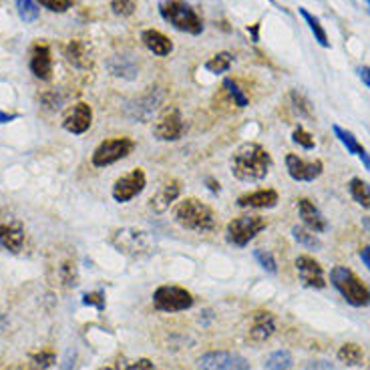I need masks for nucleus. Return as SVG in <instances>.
<instances>
[{"instance_id":"obj_8","label":"nucleus","mask_w":370,"mask_h":370,"mask_svg":"<svg viewBox=\"0 0 370 370\" xmlns=\"http://www.w3.org/2000/svg\"><path fill=\"white\" fill-rule=\"evenodd\" d=\"M184 117L177 107H165L153 123V135L159 141H177L184 135Z\"/></svg>"},{"instance_id":"obj_17","label":"nucleus","mask_w":370,"mask_h":370,"mask_svg":"<svg viewBox=\"0 0 370 370\" xmlns=\"http://www.w3.org/2000/svg\"><path fill=\"white\" fill-rule=\"evenodd\" d=\"M298 212H300V217H302L304 226H306L310 232H314V234L326 232L328 224H326V219H324L322 212L318 210L310 199H306V197L298 199Z\"/></svg>"},{"instance_id":"obj_10","label":"nucleus","mask_w":370,"mask_h":370,"mask_svg":"<svg viewBox=\"0 0 370 370\" xmlns=\"http://www.w3.org/2000/svg\"><path fill=\"white\" fill-rule=\"evenodd\" d=\"M25 243V228L17 215L8 210H0V246L12 254L21 252Z\"/></svg>"},{"instance_id":"obj_1","label":"nucleus","mask_w":370,"mask_h":370,"mask_svg":"<svg viewBox=\"0 0 370 370\" xmlns=\"http://www.w3.org/2000/svg\"><path fill=\"white\" fill-rule=\"evenodd\" d=\"M270 167H272V157L258 143H243L232 155V173L234 177L246 184L262 182L270 173Z\"/></svg>"},{"instance_id":"obj_39","label":"nucleus","mask_w":370,"mask_h":370,"mask_svg":"<svg viewBox=\"0 0 370 370\" xmlns=\"http://www.w3.org/2000/svg\"><path fill=\"white\" fill-rule=\"evenodd\" d=\"M36 2L49 8L51 12H67L73 6V0H36Z\"/></svg>"},{"instance_id":"obj_24","label":"nucleus","mask_w":370,"mask_h":370,"mask_svg":"<svg viewBox=\"0 0 370 370\" xmlns=\"http://www.w3.org/2000/svg\"><path fill=\"white\" fill-rule=\"evenodd\" d=\"M67 58L73 67L77 69H89L91 67V56H89V51L87 47L80 43V41H71V45L67 47Z\"/></svg>"},{"instance_id":"obj_28","label":"nucleus","mask_w":370,"mask_h":370,"mask_svg":"<svg viewBox=\"0 0 370 370\" xmlns=\"http://www.w3.org/2000/svg\"><path fill=\"white\" fill-rule=\"evenodd\" d=\"M232 63H234V54L217 53L215 56H212V58L206 63V69H208L210 73H213V75H221V73L230 71Z\"/></svg>"},{"instance_id":"obj_2","label":"nucleus","mask_w":370,"mask_h":370,"mask_svg":"<svg viewBox=\"0 0 370 370\" xmlns=\"http://www.w3.org/2000/svg\"><path fill=\"white\" fill-rule=\"evenodd\" d=\"M175 219L177 224L185 228V230H191V232H197V234H206V232H213L215 230V224H217V217L213 210L195 199V197H189L184 199L177 210H175Z\"/></svg>"},{"instance_id":"obj_40","label":"nucleus","mask_w":370,"mask_h":370,"mask_svg":"<svg viewBox=\"0 0 370 370\" xmlns=\"http://www.w3.org/2000/svg\"><path fill=\"white\" fill-rule=\"evenodd\" d=\"M61 278L67 286H77V270H75V264L67 262V264L61 268Z\"/></svg>"},{"instance_id":"obj_36","label":"nucleus","mask_w":370,"mask_h":370,"mask_svg":"<svg viewBox=\"0 0 370 370\" xmlns=\"http://www.w3.org/2000/svg\"><path fill=\"white\" fill-rule=\"evenodd\" d=\"M292 139H294L300 147H304V149H314V145H316L314 137L306 131L304 127H298V129L294 131V135H292Z\"/></svg>"},{"instance_id":"obj_13","label":"nucleus","mask_w":370,"mask_h":370,"mask_svg":"<svg viewBox=\"0 0 370 370\" xmlns=\"http://www.w3.org/2000/svg\"><path fill=\"white\" fill-rule=\"evenodd\" d=\"M286 169L290 173V177L294 182H314L322 175V161L314 159V161H304L302 157L288 153L286 155Z\"/></svg>"},{"instance_id":"obj_35","label":"nucleus","mask_w":370,"mask_h":370,"mask_svg":"<svg viewBox=\"0 0 370 370\" xmlns=\"http://www.w3.org/2000/svg\"><path fill=\"white\" fill-rule=\"evenodd\" d=\"M111 8L117 17H129L135 12L137 2L135 0H111Z\"/></svg>"},{"instance_id":"obj_12","label":"nucleus","mask_w":370,"mask_h":370,"mask_svg":"<svg viewBox=\"0 0 370 370\" xmlns=\"http://www.w3.org/2000/svg\"><path fill=\"white\" fill-rule=\"evenodd\" d=\"M147 185V177L143 173V169H133L131 173L119 177L113 185V197L119 204H127L133 197H137Z\"/></svg>"},{"instance_id":"obj_15","label":"nucleus","mask_w":370,"mask_h":370,"mask_svg":"<svg viewBox=\"0 0 370 370\" xmlns=\"http://www.w3.org/2000/svg\"><path fill=\"white\" fill-rule=\"evenodd\" d=\"M30 71L36 79L49 80L53 75V56L49 45L36 43L30 51Z\"/></svg>"},{"instance_id":"obj_23","label":"nucleus","mask_w":370,"mask_h":370,"mask_svg":"<svg viewBox=\"0 0 370 370\" xmlns=\"http://www.w3.org/2000/svg\"><path fill=\"white\" fill-rule=\"evenodd\" d=\"M179 193H182V187L179 184H175V182H171V184L163 185L161 189H159L157 193L151 197V210L155 213H163L169 210V206L179 197Z\"/></svg>"},{"instance_id":"obj_9","label":"nucleus","mask_w":370,"mask_h":370,"mask_svg":"<svg viewBox=\"0 0 370 370\" xmlns=\"http://www.w3.org/2000/svg\"><path fill=\"white\" fill-rule=\"evenodd\" d=\"M135 143L127 137H121V139H107L103 141L95 153H93V165L95 167H107V165H113L117 161H121L123 157H127L133 151Z\"/></svg>"},{"instance_id":"obj_47","label":"nucleus","mask_w":370,"mask_h":370,"mask_svg":"<svg viewBox=\"0 0 370 370\" xmlns=\"http://www.w3.org/2000/svg\"><path fill=\"white\" fill-rule=\"evenodd\" d=\"M4 324H6V320H4V316H0V328H2Z\"/></svg>"},{"instance_id":"obj_38","label":"nucleus","mask_w":370,"mask_h":370,"mask_svg":"<svg viewBox=\"0 0 370 370\" xmlns=\"http://www.w3.org/2000/svg\"><path fill=\"white\" fill-rule=\"evenodd\" d=\"M85 306H95L97 310H105V294L103 292H89L83 296Z\"/></svg>"},{"instance_id":"obj_19","label":"nucleus","mask_w":370,"mask_h":370,"mask_svg":"<svg viewBox=\"0 0 370 370\" xmlns=\"http://www.w3.org/2000/svg\"><path fill=\"white\" fill-rule=\"evenodd\" d=\"M276 204H278V191H274V189H258V191H252V193L238 197L239 208H250V210L274 208Z\"/></svg>"},{"instance_id":"obj_25","label":"nucleus","mask_w":370,"mask_h":370,"mask_svg":"<svg viewBox=\"0 0 370 370\" xmlns=\"http://www.w3.org/2000/svg\"><path fill=\"white\" fill-rule=\"evenodd\" d=\"M348 191L358 206H362L370 212V185L367 182H362L360 177H352L348 182Z\"/></svg>"},{"instance_id":"obj_31","label":"nucleus","mask_w":370,"mask_h":370,"mask_svg":"<svg viewBox=\"0 0 370 370\" xmlns=\"http://www.w3.org/2000/svg\"><path fill=\"white\" fill-rule=\"evenodd\" d=\"M17 10L25 23H34L39 19V6L34 0H17Z\"/></svg>"},{"instance_id":"obj_7","label":"nucleus","mask_w":370,"mask_h":370,"mask_svg":"<svg viewBox=\"0 0 370 370\" xmlns=\"http://www.w3.org/2000/svg\"><path fill=\"white\" fill-rule=\"evenodd\" d=\"M153 304L159 312H182L193 306V296L182 286H159L153 294Z\"/></svg>"},{"instance_id":"obj_14","label":"nucleus","mask_w":370,"mask_h":370,"mask_svg":"<svg viewBox=\"0 0 370 370\" xmlns=\"http://www.w3.org/2000/svg\"><path fill=\"white\" fill-rule=\"evenodd\" d=\"M296 270H298V276H300L304 286L316 288V290L326 288L324 270H322V265L318 264L312 256H298L296 258Z\"/></svg>"},{"instance_id":"obj_6","label":"nucleus","mask_w":370,"mask_h":370,"mask_svg":"<svg viewBox=\"0 0 370 370\" xmlns=\"http://www.w3.org/2000/svg\"><path fill=\"white\" fill-rule=\"evenodd\" d=\"M264 228L265 219L262 215L246 213V215H239V217L232 219V221L228 224L226 239H228L232 246H236V248H246Z\"/></svg>"},{"instance_id":"obj_33","label":"nucleus","mask_w":370,"mask_h":370,"mask_svg":"<svg viewBox=\"0 0 370 370\" xmlns=\"http://www.w3.org/2000/svg\"><path fill=\"white\" fill-rule=\"evenodd\" d=\"M224 89L228 91V95L232 97V101H234V105H238L239 109H243V107H248V97L241 93V89L238 87V83L232 79H226L224 80Z\"/></svg>"},{"instance_id":"obj_21","label":"nucleus","mask_w":370,"mask_h":370,"mask_svg":"<svg viewBox=\"0 0 370 370\" xmlns=\"http://www.w3.org/2000/svg\"><path fill=\"white\" fill-rule=\"evenodd\" d=\"M332 131H334V135L338 137V141H340L344 147H346V151H348V153H352V155H356V157L362 161V165H364V167L370 171L369 151H367V149L358 143V139H356V137H354L350 131L342 129L340 125H334V127H332Z\"/></svg>"},{"instance_id":"obj_29","label":"nucleus","mask_w":370,"mask_h":370,"mask_svg":"<svg viewBox=\"0 0 370 370\" xmlns=\"http://www.w3.org/2000/svg\"><path fill=\"white\" fill-rule=\"evenodd\" d=\"M292 236L294 239L298 241V243H302L304 248H308V250H320L322 248V241L318 239V236L314 232H310V230H306V228H292Z\"/></svg>"},{"instance_id":"obj_3","label":"nucleus","mask_w":370,"mask_h":370,"mask_svg":"<svg viewBox=\"0 0 370 370\" xmlns=\"http://www.w3.org/2000/svg\"><path fill=\"white\" fill-rule=\"evenodd\" d=\"M330 282L336 290L342 294V298L356 308L369 306L370 304V288L348 268L336 265L330 272Z\"/></svg>"},{"instance_id":"obj_43","label":"nucleus","mask_w":370,"mask_h":370,"mask_svg":"<svg viewBox=\"0 0 370 370\" xmlns=\"http://www.w3.org/2000/svg\"><path fill=\"white\" fill-rule=\"evenodd\" d=\"M358 77H360V79H362V83H364V85H367V87L370 89V69L369 67H360V69H358Z\"/></svg>"},{"instance_id":"obj_41","label":"nucleus","mask_w":370,"mask_h":370,"mask_svg":"<svg viewBox=\"0 0 370 370\" xmlns=\"http://www.w3.org/2000/svg\"><path fill=\"white\" fill-rule=\"evenodd\" d=\"M75 360H77V350H67L61 370H75Z\"/></svg>"},{"instance_id":"obj_22","label":"nucleus","mask_w":370,"mask_h":370,"mask_svg":"<svg viewBox=\"0 0 370 370\" xmlns=\"http://www.w3.org/2000/svg\"><path fill=\"white\" fill-rule=\"evenodd\" d=\"M141 41L143 45L157 56H167V54L173 51V43L159 30H153V28H147L141 32Z\"/></svg>"},{"instance_id":"obj_26","label":"nucleus","mask_w":370,"mask_h":370,"mask_svg":"<svg viewBox=\"0 0 370 370\" xmlns=\"http://www.w3.org/2000/svg\"><path fill=\"white\" fill-rule=\"evenodd\" d=\"M338 360L346 367H358L362 362V348L354 342H346L338 350Z\"/></svg>"},{"instance_id":"obj_44","label":"nucleus","mask_w":370,"mask_h":370,"mask_svg":"<svg viewBox=\"0 0 370 370\" xmlns=\"http://www.w3.org/2000/svg\"><path fill=\"white\" fill-rule=\"evenodd\" d=\"M360 260L364 262V265L370 270V246H367L362 252H360Z\"/></svg>"},{"instance_id":"obj_16","label":"nucleus","mask_w":370,"mask_h":370,"mask_svg":"<svg viewBox=\"0 0 370 370\" xmlns=\"http://www.w3.org/2000/svg\"><path fill=\"white\" fill-rule=\"evenodd\" d=\"M93 123V111L87 103H77L67 115L63 121V127L73 135H83L85 131H89Z\"/></svg>"},{"instance_id":"obj_11","label":"nucleus","mask_w":370,"mask_h":370,"mask_svg":"<svg viewBox=\"0 0 370 370\" xmlns=\"http://www.w3.org/2000/svg\"><path fill=\"white\" fill-rule=\"evenodd\" d=\"M202 370H250V362L236 352L213 350L199 358Z\"/></svg>"},{"instance_id":"obj_49","label":"nucleus","mask_w":370,"mask_h":370,"mask_svg":"<svg viewBox=\"0 0 370 370\" xmlns=\"http://www.w3.org/2000/svg\"><path fill=\"white\" fill-rule=\"evenodd\" d=\"M367 2H369V4H370V0H367Z\"/></svg>"},{"instance_id":"obj_34","label":"nucleus","mask_w":370,"mask_h":370,"mask_svg":"<svg viewBox=\"0 0 370 370\" xmlns=\"http://www.w3.org/2000/svg\"><path fill=\"white\" fill-rule=\"evenodd\" d=\"M254 258L258 260V264L262 265L265 272H270V274H276V272H278L276 258H274L270 252H265V250H256V252H254Z\"/></svg>"},{"instance_id":"obj_46","label":"nucleus","mask_w":370,"mask_h":370,"mask_svg":"<svg viewBox=\"0 0 370 370\" xmlns=\"http://www.w3.org/2000/svg\"><path fill=\"white\" fill-rule=\"evenodd\" d=\"M362 226H364V228L370 232V217H364V219H362Z\"/></svg>"},{"instance_id":"obj_30","label":"nucleus","mask_w":370,"mask_h":370,"mask_svg":"<svg viewBox=\"0 0 370 370\" xmlns=\"http://www.w3.org/2000/svg\"><path fill=\"white\" fill-rule=\"evenodd\" d=\"M292 354L288 350H276L274 354H270V358L265 360V369L268 370H288L292 367Z\"/></svg>"},{"instance_id":"obj_27","label":"nucleus","mask_w":370,"mask_h":370,"mask_svg":"<svg viewBox=\"0 0 370 370\" xmlns=\"http://www.w3.org/2000/svg\"><path fill=\"white\" fill-rule=\"evenodd\" d=\"M300 14H302V19L306 21V25L310 27L312 30V34H314V39L318 41V45H322V47H330V43H328V34H326V30L324 27L320 25V21H318L314 14H310L306 8H300Z\"/></svg>"},{"instance_id":"obj_32","label":"nucleus","mask_w":370,"mask_h":370,"mask_svg":"<svg viewBox=\"0 0 370 370\" xmlns=\"http://www.w3.org/2000/svg\"><path fill=\"white\" fill-rule=\"evenodd\" d=\"M115 63H119V67H111V73L117 77H125V79H133L137 73V67L133 63H127V56H115Z\"/></svg>"},{"instance_id":"obj_20","label":"nucleus","mask_w":370,"mask_h":370,"mask_svg":"<svg viewBox=\"0 0 370 370\" xmlns=\"http://www.w3.org/2000/svg\"><path fill=\"white\" fill-rule=\"evenodd\" d=\"M159 103H161V95H153V91H151V93L143 95L139 101H135V103L127 107V115H129V119H133V121L145 123V121L151 119V115L159 107Z\"/></svg>"},{"instance_id":"obj_5","label":"nucleus","mask_w":370,"mask_h":370,"mask_svg":"<svg viewBox=\"0 0 370 370\" xmlns=\"http://www.w3.org/2000/svg\"><path fill=\"white\" fill-rule=\"evenodd\" d=\"M111 243L115 250H119L121 254L125 256H131V258H139V256H145L153 250V238L149 232L145 230H139V228H119L113 232L111 236Z\"/></svg>"},{"instance_id":"obj_42","label":"nucleus","mask_w":370,"mask_h":370,"mask_svg":"<svg viewBox=\"0 0 370 370\" xmlns=\"http://www.w3.org/2000/svg\"><path fill=\"white\" fill-rule=\"evenodd\" d=\"M127 370H155V367L149 358H141V360L133 362L131 367H127Z\"/></svg>"},{"instance_id":"obj_18","label":"nucleus","mask_w":370,"mask_h":370,"mask_svg":"<svg viewBox=\"0 0 370 370\" xmlns=\"http://www.w3.org/2000/svg\"><path fill=\"white\" fill-rule=\"evenodd\" d=\"M276 332V318L272 312L260 310L252 316V326H250V338L254 342H265L272 334Z\"/></svg>"},{"instance_id":"obj_45","label":"nucleus","mask_w":370,"mask_h":370,"mask_svg":"<svg viewBox=\"0 0 370 370\" xmlns=\"http://www.w3.org/2000/svg\"><path fill=\"white\" fill-rule=\"evenodd\" d=\"M10 119H14V115H6V113H0V123H8Z\"/></svg>"},{"instance_id":"obj_37","label":"nucleus","mask_w":370,"mask_h":370,"mask_svg":"<svg viewBox=\"0 0 370 370\" xmlns=\"http://www.w3.org/2000/svg\"><path fill=\"white\" fill-rule=\"evenodd\" d=\"M30 360L39 367V369H51L54 362H56V356H54V352L51 350H45V352H39V354H32L30 356Z\"/></svg>"},{"instance_id":"obj_48","label":"nucleus","mask_w":370,"mask_h":370,"mask_svg":"<svg viewBox=\"0 0 370 370\" xmlns=\"http://www.w3.org/2000/svg\"><path fill=\"white\" fill-rule=\"evenodd\" d=\"M101 370H113V369H109V367H105V369H101Z\"/></svg>"},{"instance_id":"obj_4","label":"nucleus","mask_w":370,"mask_h":370,"mask_svg":"<svg viewBox=\"0 0 370 370\" xmlns=\"http://www.w3.org/2000/svg\"><path fill=\"white\" fill-rule=\"evenodd\" d=\"M159 12L169 25H173L182 32L202 34V30H204V23L197 17V12L182 0H163L159 4Z\"/></svg>"}]
</instances>
